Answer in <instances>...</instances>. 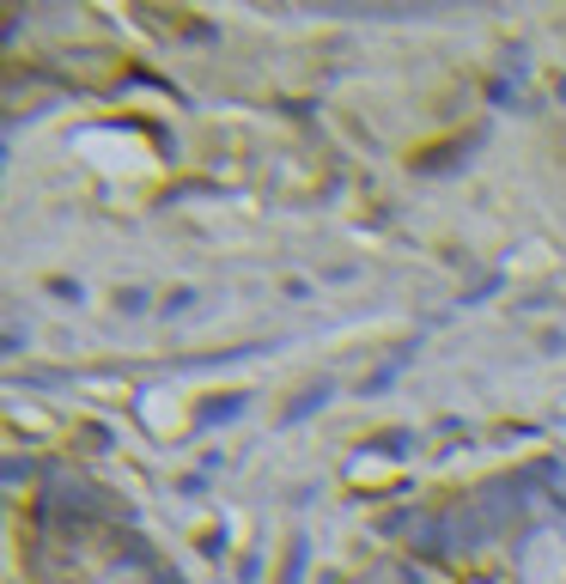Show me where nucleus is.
<instances>
[{
    "mask_svg": "<svg viewBox=\"0 0 566 584\" xmlns=\"http://www.w3.org/2000/svg\"><path fill=\"white\" fill-rule=\"evenodd\" d=\"M324 402H329V384L305 389V396H299V402H292V408H287V426H292V420H305V414H317V408H324Z\"/></svg>",
    "mask_w": 566,
    "mask_h": 584,
    "instance_id": "obj_1",
    "label": "nucleus"
},
{
    "mask_svg": "<svg viewBox=\"0 0 566 584\" xmlns=\"http://www.w3.org/2000/svg\"><path fill=\"white\" fill-rule=\"evenodd\" d=\"M305 578V542H292V561H287V584Z\"/></svg>",
    "mask_w": 566,
    "mask_h": 584,
    "instance_id": "obj_4",
    "label": "nucleus"
},
{
    "mask_svg": "<svg viewBox=\"0 0 566 584\" xmlns=\"http://www.w3.org/2000/svg\"><path fill=\"white\" fill-rule=\"evenodd\" d=\"M238 402H244V396H220V402H214L208 414H201V426H214V420H231V414H238Z\"/></svg>",
    "mask_w": 566,
    "mask_h": 584,
    "instance_id": "obj_3",
    "label": "nucleus"
},
{
    "mask_svg": "<svg viewBox=\"0 0 566 584\" xmlns=\"http://www.w3.org/2000/svg\"><path fill=\"white\" fill-rule=\"evenodd\" d=\"M536 482H548V487H555V499L566 505V463H543V469H536Z\"/></svg>",
    "mask_w": 566,
    "mask_h": 584,
    "instance_id": "obj_2",
    "label": "nucleus"
}]
</instances>
